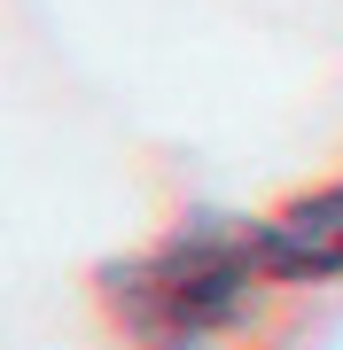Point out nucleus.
<instances>
[{
    "label": "nucleus",
    "mask_w": 343,
    "mask_h": 350,
    "mask_svg": "<svg viewBox=\"0 0 343 350\" xmlns=\"http://www.w3.org/2000/svg\"><path fill=\"white\" fill-rule=\"evenodd\" d=\"M94 312L125 350H257L273 304L289 296L257 265L250 218H179L140 250H117L86 273Z\"/></svg>",
    "instance_id": "1"
},
{
    "label": "nucleus",
    "mask_w": 343,
    "mask_h": 350,
    "mask_svg": "<svg viewBox=\"0 0 343 350\" xmlns=\"http://www.w3.org/2000/svg\"><path fill=\"white\" fill-rule=\"evenodd\" d=\"M257 265L281 288H328L343 280V179H312V187L281 195L273 211L250 218Z\"/></svg>",
    "instance_id": "2"
}]
</instances>
